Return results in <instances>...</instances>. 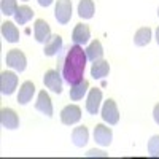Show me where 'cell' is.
<instances>
[{"mask_svg": "<svg viewBox=\"0 0 159 159\" xmlns=\"http://www.w3.org/2000/svg\"><path fill=\"white\" fill-rule=\"evenodd\" d=\"M0 123L5 129H18L19 127V116L11 108H2L0 110Z\"/></svg>", "mask_w": 159, "mask_h": 159, "instance_id": "obj_11", "label": "cell"}, {"mask_svg": "<svg viewBox=\"0 0 159 159\" xmlns=\"http://www.w3.org/2000/svg\"><path fill=\"white\" fill-rule=\"evenodd\" d=\"M153 118H154L156 124H159V103L154 105V108H153Z\"/></svg>", "mask_w": 159, "mask_h": 159, "instance_id": "obj_27", "label": "cell"}, {"mask_svg": "<svg viewBox=\"0 0 159 159\" xmlns=\"http://www.w3.org/2000/svg\"><path fill=\"white\" fill-rule=\"evenodd\" d=\"M100 115H102V119L105 123H108L111 126L118 124V121H119V111H118V107H116V102L113 99L105 100Z\"/></svg>", "mask_w": 159, "mask_h": 159, "instance_id": "obj_5", "label": "cell"}, {"mask_svg": "<svg viewBox=\"0 0 159 159\" xmlns=\"http://www.w3.org/2000/svg\"><path fill=\"white\" fill-rule=\"evenodd\" d=\"M34 35H35V40L38 43H46L51 37L49 24L45 19H37L35 25H34Z\"/></svg>", "mask_w": 159, "mask_h": 159, "instance_id": "obj_12", "label": "cell"}, {"mask_svg": "<svg viewBox=\"0 0 159 159\" xmlns=\"http://www.w3.org/2000/svg\"><path fill=\"white\" fill-rule=\"evenodd\" d=\"M86 51V56H88V61L91 62H96L99 59L103 57V46L99 40H94V42H91L89 46L84 49Z\"/></svg>", "mask_w": 159, "mask_h": 159, "instance_id": "obj_19", "label": "cell"}, {"mask_svg": "<svg viewBox=\"0 0 159 159\" xmlns=\"http://www.w3.org/2000/svg\"><path fill=\"white\" fill-rule=\"evenodd\" d=\"M157 16H159V8H157Z\"/></svg>", "mask_w": 159, "mask_h": 159, "instance_id": "obj_30", "label": "cell"}, {"mask_svg": "<svg viewBox=\"0 0 159 159\" xmlns=\"http://www.w3.org/2000/svg\"><path fill=\"white\" fill-rule=\"evenodd\" d=\"M2 37L8 43H18L19 42V30L13 22L7 21L2 24Z\"/></svg>", "mask_w": 159, "mask_h": 159, "instance_id": "obj_18", "label": "cell"}, {"mask_svg": "<svg viewBox=\"0 0 159 159\" xmlns=\"http://www.w3.org/2000/svg\"><path fill=\"white\" fill-rule=\"evenodd\" d=\"M89 38H91V30H89V27L86 24H76L75 25V29H73V32H72V42L75 43V45H86L88 42H89Z\"/></svg>", "mask_w": 159, "mask_h": 159, "instance_id": "obj_13", "label": "cell"}, {"mask_svg": "<svg viewBox=\"0 0 159 159\" xmlns=\"http://www.w3.org/2000/svg\"><path fill=\"white\" fill-rule=\"evenodd\" d=\"M24 2H27V0H24Z\"/></svg>", "mask_w": 159, "mask_h": 159, "instance_id": "obj_31", "label": "cell"}, {"mask_svg": "<svg viewBox=\"0 0 159 159\" xmlns=\"http://www.w3.org/2000/svg\"><path fill=\"white\" fill-rule=\"evenodd\" d=\"M156 42L159 45V25H157V29H156Z\"/></svg>", "mask_w": 159, "mask_h": 159, "instance_id": "obj_29", "label": "cell"}, {"mask_svg": "<svg viewBox=\"0 0 159 159\" xmlns=\"http://www.w3.org/2000/svg\"><path fill=\"white\" fill-rule=\"evenodd\" d=\"M37 2H38L40 7H45V8H46V7H49L52 2H54V0H37Z\"/></svg>", "mask_w": 159, "mask_h": 159, "instance_id": "obj_28", "label": "cell"}, {"mask_svg": "<svg viewBox=\"0 0 159 159\" xmlns=\"http://www.w3.org/2000/svg\"><path fill=\"white\" fill-rule=\"evenodd\" d=\"M102 102V91L99 88H94L89 91L88 99H86V111L89 115H97Z\"/></svg>", "mask_w": 159, "mask_h": 159, "instance_id": "obj_9", "label": "cell"}, {"mask_svg": "<svg viewBox=\"0 0 159 159\" xmlns=\"http://www.w3.org/2000/svg\"><path fill=\"white\" fill-rule=\"evenodd\" d=\"M18 86V76L15 72L3 70L0 73V92L3 96H11Z\"/></svg>", "mask_w": 159, "mask_h": 159, "instance_id": "obj_4", "label": "cell"}, {"mask_svg": "<svg viewBox=\"0 0 159 159\" xmlns=\"http://www.w3.org/2000/svg\"><path fill=\"white\" fill-rule=\"evenodd\" d=\"M5 62H7L8 67H11L16 72H24L25 67H27V57H25L24 52L19 51V49H10L7 52Z\"/></svg>", "mask_w": 159, "mask_h": 159, "instance_id": "obj_2", "label": "cell"}, {"mask_svg": "<svg viewBox=\"0 0 159 159\" xmlns=\"http://www.w3.org/2000/svg\"><path fill=\"white\" fill-rule=\"evenodd\" d=\"M35 110H38L40 113H43L48 118L52 116V102H51L48 92L45 89L38 92V97H37V102H35Z\"/></svg>", "mask_w": 159, "mask_h": 159, "instance_id": "obj_10", "label": "cell"}, {"mask_svg": "<svg viewBox=\"0 0 159 159\" xmlns=\"http://www.w3.org/2000/svg\"><path fill=\"white\" fill-rule=\"evenodd\" d=\"M94 140L100 145V147H110L113 140V132L110 127L105 124H97L94 127Z\"/></svg>", "mask_w": 159, "mask_h": 159, "instance_id": "obj_8", "label": "cell"}, {"mask_svg": "<svg viewBox=\"0 0 159 159\" xmlns=\"http://www.w3.org/2000/svg\"><path fill=\"white\" fill-rule=\"evenodd\" d=\"M88 140H89V132H88L86 126H80V127H75L72 130V142L75 147L83 148L88 143Z\"/></svg>", "mask_w": 159, "mask_h": 159, "instance_id": "obj_17", "label": "cell"}, {"mask_svg": "<svg viewBox=\"0 0 159 159\" xmlns=\"http://www.w3.org/2000/svg\"><path fill=\"white\" fill-rule=\"evenodd\" d=\"M86 51H83V48L80 45H73L62 62V76L70 86L83 81L84 76V69H86Z\"/></svg>", "mask_w": 159, "mask_h": 159, "instance_id": "obj_1", "label": "cell"}, {"mask_svg": "<svg viewBox=\"0 0 159 159\" xmlns=\"http://www.w3.org/2000/svg\"><path fill=\"white\" fill-rule=\"evenodd\" d=\"M88 89H89V83L86 81V80L73 84L72 89H70V99L72 100H81L84 97V94L88 92Z\"/></svg>", "mask_w": 159, "mask_h": 159, "instance_id": "obj_23", "label": "cell"}, {"mask_svg": "<svg viewBox=\"0 0 159 159\" xmlns=\"http://www.w3.org/2000/svg\"><path fill=\"white\" fill-rule=\"evenodd\" d=\"M35 94V84L32 81H24L19 88V94H18V102L21 105H27Z\"/></svg>", "mask_w": 159, "mask_h": 159, "instance_id": "obj_16", "label": "cell"}, {"mask_svg": "<svg viewBox=\"0 0 159 159\" xmlns=\"http://www.w3.org/2000/svg\"><path fill=\"white\" fill-rule=\"evenodd\" d=\"M54 18L59 24L65 25L72 19V0H57L54 8Z\"/></svg>", "mask_w": 159, "mask_h": 159, "instance_id": "obj_3", "label": "cell"}, {"mask_svg": "<svg viewBox=\"0 0 159 159\" xmlns=\"http://www.w3.org/2000/svg\"><path fill=\"white\" fill-rule=\"evenodd\" d=\"M151 35H153V32H151L150 27H142V29H139V30L135 32V35H134V43H135V46H147V45L151 42Z\"/></svg>", "mask_w": 159, "mask_h": 159, "instance_id": "obj_22", "label": "cell"}, {"mask_svg": "<svg viewBox=\"0 0 159 159\" xmlns=\"http://www.w3.org/2000/svg\"><path fill=\"white\" fill-rule=\"evenodd\" d=\"M18 3L16 0H2V3H0V10H2V15L5 16H13L18 10Z\"/></svg>", "mask_w": 159, "mask_h": 159, "instance_id": "obj_24", "label": "cell"}, {"mask_svg": "<svg viewBox=\"0 0 159 159\" xmlns=\"http://www.w3.org/2000/svg\"><path fill=\"white\" fill-rule=\"evenodd\" d=\"M110 73V64L108 61H103L99 59L96 62H92V67H91V76L94 80H102Z\"/></svg>", "mask_w": 159, "mask_h": 159, "instance_id": "obj_15", "label": "cell"}, {"mask_svg": "<svg viewBox=\"0 0 159 159\" xmlns=\"http://www.w3.org/2000/svg\"><path fill=\"white\" fill-rule=\"evenodd\" d=\"M32 18H34V11H32V8L27 7V5L19 7V8L16 10V13H15V21H16L19 25L27 24Z\"/></svg>", "mask_w": 159, "mask_h": 159, "instance_id": "obj_21", "label": "cell"}, {"mask_svg": "<svg viewBox=\"0 0 159 159\" xmlns=\"http://www.w3.org/2000/svg\"><path fill=\"white\" fill-rule=\"evenodd\" d=\"M148 154L153 157L159 156V135H153L148 142Z\"/></svg>", "mask_w": 159, "mask_h": 159, "instance_id": "obj_25", "label": "cell"}, {"mask_svg": "<svg viewBox=\"0 0 159 159\" xmlns=\"http://www.w3.org/2000/svg\"><path fill=\"white\" fill-rule=\"evenodd\" d=\"M81 119V110L78 105H67L61 111V121L65 126H73Z\"/></svg>", "mask_w": 159, "mask_h": 159, "instance_id": "obj_6", "label": "cell"}, {"mask_svg": "<svg viewBox=\"0 0 159 159\" xmlns=\"http://www.w3.org/2000/svg\"><path fill=\"white\" fill-rule=\"evenodd\" d=\"M86 156H107V154H105L103 151H100V150H91V151H88L86 153Z\"/></svg>", "mask_w": 159, "mask_h": 159, "instance_id": "obj_26", "label": "cell"}, {"mask_svg": "<svg viewBox=\"0 0 159 159\" xmlns=\"http://www.w3.org/2000/svg\"><path fill=\"white\" fill-rule=\"evenodd\" d=\"M43 83H45V86L49 91L56 92V94H61V92H62V78H61L57 70H48V72H45Z\"/></svg>", "mask_w": 159, "mask_h": 159, "instance_id": "obj_7", "label": "cell"}, {"mask_svg": "<svg viewBox=\"0 0 159 159\" xmlns=\"http://www.w3.org/2000/svg\"><path fill=\"white\" fill-rule=\"evenodd\" d=\"M62 46H64L62 37L57 35V34H54V35H51L49 40L45 43V49H43V52H45V56H48V57L56 56L57 52L62 49Z\"/></svg>", "mask_w": 159, "mask_h": 159, "instance_id": "obj_14", "label": "cell"}, {"mask_svg": "<svg viewBox=\"0 0 159 159\" xmlns=\"http://www.w3.org/2000/svg\"><path fill=\"white\" fill-rule=\"evenodd\" d=\"M94 11H96V7H94V2L92 0H80L78 3V15L81 19H91L94 16Z\"/></svg>", "mask_w": 159, "mask_h": 159, "instance_id": "obj_20", "label": "cell"}]
</instances>
